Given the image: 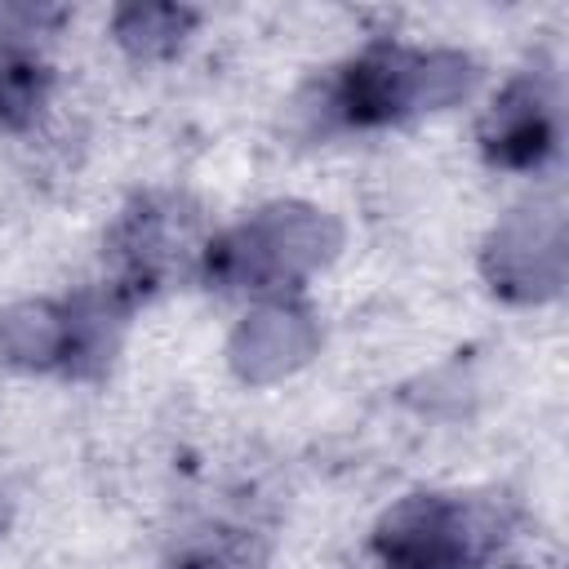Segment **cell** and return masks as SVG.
<instances>
[{
    "label": "cell",
    "instance_id": "7a4b0ae2",
    "mask_svg": "<svg viewBox=\"0 0 569 569\" xmlns=\"http://www.w3.org/2000/svg\"><path fill=\"white\" fill-rule=\"evenodd\" d=\"M485 147L507 169H529V164H538L556 147L551 102L542 98L538 84L520 80V84H511L493 102V111L485 120Z\"/></svg>",
    "mask_w": 569,
    "mask_h": 569
},
{
    "label": "cell",
    "instance_id": "3957f363",
    "mask_svg": "<svg viewBox=\"0 0 569 569\" xmlns=\"http://www.w3.org/2000/svg\"><path fill=\"white\" fill-rule=\"evenodd\" d=\"M413 98L409 58L400 49H369L333 84V111L347 124H382Z\"/></svg>",
    "mask_w": 569,
    "mask_h": 569
},
{
    "label": "cell",
    "instance_id": "6da1fadb",
    "mask_svg": "<svg viewBox=\"0 0 569 569\" xmlns=\"http://www.w3.org/2000/svg\"><path fill=\"white\" fill-rule=\"evenodd\" d=\"M467 511L445 498L400 507L378 538L391 569H453L467 556Z\"/></svg>",
    "mask_w": 569,
    "mask_h": 569
},
{
    "label": "cell",
    "instance_id": "277c9868",
    "mask_svg": "<svg viewBox=\"0 0 569 569\" xmlns=\"http://www.w3.org/2000/svg\"><path fill=\"white\" fill-rule=\"evenodd\" d=\"M49 89V67L36 49L13 36H0V129H13L36 116Z\"/></svg>",
    "mask_w": 569,
    "mask_h": 569
}]
</instances>
